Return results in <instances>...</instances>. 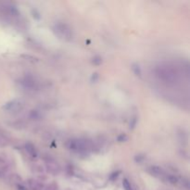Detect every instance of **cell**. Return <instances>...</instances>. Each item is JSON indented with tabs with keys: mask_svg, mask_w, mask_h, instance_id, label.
I'll return each mask as SVG.
<instances>
[{
	"mask_svg": "<svg viewBox=\"0 0 190 190\" xmlns=\"http://www.w3.org/2000/svg\"><path fill=\"white\" fill-rule=\"evenodd\" d=\"M143 159H144V157H143V156H141V155H137V156H136V157L135 158V161L136 162H139V163L141 162Z\"/></svg>",
	"mask_w": 190,
	"mask_h": 190,
	"instance_id": "12",
	"label": "cell"
},
{
	"mask_svg": "<svg viewBox=\"0 0 190 190\" xmlns=\"http://www.w3.org/2000/svg\"><path fill=\"white\" fill-rule=\"evenodd\" d=\"M67 147L69 149L73 150V151H77V152L86 151L89 147L88 143L85 141V140H81V139L70 140V141L67 143Z\"/></svg>",
	"mask_w": 190,
	"mask_h": 190,
	"instance_id": "3",
	"label": "cell"
},
{
	"mask_svg": "<svg viewBox=\"0 0 190 190\" xmlns=\"http://www.w3.org/2000/svg\"><path fill=\"white\" fill-rule=\"evenodd\" d=\"M93 64H95V65H100V64L102 63V59L100 58L99 56H96L93 58V60H92Z\"/></svg>",
	"mask_w": 190,
	"mask_h": 190,
	"instance_id": "9",
	"label": "cell"
},
{
	"mask_svg": "<svg viewBox=\"0 0 190 190\" xmlns=\"http://www.w3.org/2000/svg\"><path fill=\"white\" fill-rule=\"evenodd\" d=\"M123 188L125 190H133L132 187H131V184L129 183V181L127 179H123Z\"/></svg>",
	"mask_w": 190,
	"mask_h": 190,
	"instance_id": "8",
	"label": "cell"
},
{
	"mask_svg": "<svg viewBox=\"0 0 190 190\" xmlns=\"http://www.w3.org/2000/svg\"><path fill=\"white\" fill-rule=\"evenodd\" d=\"M117 140L119 142H125V141H127L128 140V136L125 134H121L117 137Z\"/></svg>",
	"mask_w": 190,
	"mask_h": 190,
	"instance_id": "10",
	"label": "cell"
},
{
	"mask_svg": "<svg viewBox=\"0 0 190 190\" xmlns=\"http://www.w3.org/2000/svg\"><path fill=\"white\" fill-rule=\"evenodd\" d=\"M25 149H26V151H27L30 155L32 156V157H36V156H37L36 149H35V146H33L32 143H27V144H26V145H25Z\"/></svg>",
	"mask_w": 190,
	"mask_h": 190,
	"instance_id": "5",
	"label": "cell"
},
{
	"mask_svg": "<svg viewBox=\"0 0 190 190\" xmlns=\"http://www.w3.org/2000/svg\"><path fill=\"white\" fill-rule=\"evenodd\" d=\"M136 118H133L132 119V121H131V123H130V128H134L135 126V124H136Z\"/></svg>",
	"mask_w": 190,
	"mask_h": 190,
	"instance_id": "13",
	"label": "cell"
},
{
	"mask_svg": "<svg viewBox=\"0 0 190 190\" xmlns=\"http://www.w3.org/2000/svg\"><path fill=\"white\" fill-rule=\"evenodd\" d=\"M119 174H120V171H117V172L112 173L111 174V176H109V179H111V181L115 180L116 178H117L118 176H119Z\"/></svg>",
	"mask_w": 190,
	"mask_h": 190,
	"instance_id": "11",
	"label": "cell"
},
{
	"mask_svg": "<svg viewBox=\"0 0 190 190\" xmlns=\"http://www.w3.org/2000/svg\"><path fill=\"white\" fill-rule=\"evenodd\" d=\"M97 78H98V75H97V73H94V74H93V76H92V81L96 82L97 80Z\"/></svg>",
	"mask_w": 190,
	"mask_h": 190,
	"instance_id": "14",
	"label": "cell"
},
{
	"mask_svg": "<svg viewBox=\"0 0 190 190\" xmlns=\"http://www.w3.org/2000/svg\"><path fill=\"white\" fill-rule=\"evenodd\" d=\"M132 69H133V71H134L135 75H138V76L141 75V69H140V66L138 65V64L134 63L132 65Z\"/></svg>",
	"mask_w": 190,
	"mask_h": 190,
	"instance_id": "7",
	"label": "cell"
},
{
	"mask_svg": "<svg viewBox=\"0 0 190 190\" xmlns=\"http://www.w3.org/2000/svg\"><path fill=\"white\" fill-rule=\"evenodd\" d=\"M21 107H22L21 102L20 100L15 99V100L7 102V103L4 106V109L9 111H18L21 109Z\"/></svg>",
	"mask_w": 190,
	"mask_h": 190,
	"instance_id": "4",
	"label": "cell"
},
{
	"mask_svg": "<svg viewBox=\"0 0 190 190\" xmlns=\"http://www.w3.org/2000/svg\"><path fill=\"white\" fill-rule=\"evenodd\" d=\"M155 73L159 79L168 83H174L178 80V73L175 69L166 64H161L156 67Z\"/></svg>",
	"mask_w": 190,
	"mask_h": 190,
	"instance_id": "1",
	"label": "cell"
},
{
	"mask_svg": "<svg viewBox=\"0 0 190 190\" xmlns=\"http://www.w3.org/2000/svg\"><path fill=\"white\" fill-rule=\"evenodd\" d=\"M150 172L152 173V174H154V175H156V176H161V175H164L165 174V173L163 172V170L157 166H152L150 168Z\"/></svg>",
	"mask_w": 190,
	"mask_h": 190,
	"instance_id": "6",
	"label": "cell"
},
{
	"mask_svg": "<svg viewBox=\"0 0 190 190\" xmlns=\"http://www.w3.org/2000/svg\"><path fill=\"white\" fill-rule=\"evenodd\" d=\"M53 32L55 33L56 35H58L59 38L63 40L69 41L73 37V33L71 29L65 23H58L53 27Z\"/></svg>",
	"mask_w": 190,
	"mask_h": 190,
	"instance_id": "2",
	"label": "cell"
}]
</instances>
